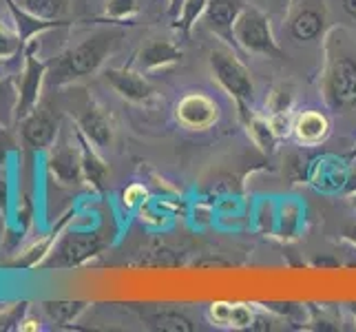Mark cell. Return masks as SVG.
I'll list each match as a JSON object with an SVG mask.
<instances>
[{
	"instance_id": "52a82bcc",
	"label": "cell",
	"mask_w": 356,
	"mask_h": 332,
	"mask_svg": "<svg viewBox=\"0 0 356 332\" xmlns=\"http://www.w3.org/2000/svg\"><path fill=\"white\" fill-rule=\"evenodd\" d=\"M325 29V11H323V0L316 3H305L301 5L294 16L290 18L288 31L292 35V40L297 42H310L316 40L318 35Z\"/></svg>"
},
{
	"instance_id": "7402d4cb",
	"label": "cell",
	"mask_w": 356,
	"mask_h": 332,
	"mask_svg": "<svg viewBox=\"0 0 356 332\" xmlns=\"http://www.w3.org/2000/svg\"><path fill=\"white\" fill-rule=\"evenodd\" d=\"M140 7L138 0H108L106 3V11L111 18H127L131 14H135Z\"/></svg>"
},
{
	"instance_id": "30bf717a",
	"label": "cell",
	"mask_w": 356,
	"mask_h": 332,
	"mask_svg": "<svg viewBox=\"0 0 356 332\" xmlns=\"http://www.w3.org/2000/svg\"><path fill=\"white\" fill-rule=\"evenodd\" d=\"M330 133V125L325 116L316 113V111H305L294 122V135L303 144H318L325 140V135Z\"/></svg>"
},
{
	"instance_id": "ac0fdd59",
	"label": "cell",
	"mask_w": 356,
	"mask_h": 332,
	"mask_svg": "<svg viewBox=\"0 0 356 332\" xmlns=\"http://www.w3.org/2000/svg\"><path fill=\"white\" fill-rule=\"evenodd\" d=\"M292 102H294V93H292L290 87H286V84H279V87H275L273 93H270L268 100H266L273 118L288 116V111L292 109Z\"/></svg>"
},
{
	"instance_id": "6da1fadb",
	"label": "cell",
	"mask_w": 356,
	"mask_h": 332,
	"mask_svg": "<svg viewBox=\"0 0 356 332\" xmlns=\"http://www.w3.org/2000/svg\"><path fill=\"white\" fill-rule=\"evenodd\" d=\"M211 71L215 80L222 84V89L237 102L241 116L248 113V106L254 100V84L248 69L239 63V58L224 49H215L211 54Z\"/></svg>"
},
{
	"instance_id": "ba28073f",
	"label": "cell",
	"mask_w": 356,
	"mask_h": 332,
	"mask_svg": "<svg viewBox=\"0 0 356 332\" xmlns=\"http://www.w3.org/2000/svg\"><path fill=\"white\" fill-rule=\"evenodd\" d=\"M106 80L111 82V87L131 102H146L151 100L153 89L140 73L129 71V69H108Z\"/></svg>"
},
{
	"instance_id": "4fadbf2b",
	"label": "cell",
	"mask_w": 356,
	"mask_h": 332,
	"mask_svg": "<svg viewBox=\"0 0 356 332\" xmlns=\"http://www.w3.org/2000/svg\"><path fill=\"white\" fill-rule=\"evenodd\" d=\"M314 164H316L314 171H318V175H312V180L316 182L318 189H323V191L346 189L348 175H346V171L339 166V162H334V157H323Z\"/></svg>"
},
{
	"instance_id": "7a4b0ae2",
	"label": "cell",
	"mask_w": 356,
	"mask_h": 332,
	"mask_svg": "<svg viewBox=\"0 0 356 332\" xmlns=\"http://www.w3.org/2000/svg\"><path fill=\"white\" fill-rule=\"evenodd\" d=\"M235 42L248 54H259L268 58H284L270 20L257 9H243L235 22Z\"/></svg>"
},
{
	"instance_id": "f1b7e54d",
	"label": "cell",
	"mask_w": 356,
	"mask_h": 332,
	"mask_svg": "<svg viewBox=\"0 0 356 332\" xmlns=\"http://www.w3.org/2000/svg\"><path fill=\"white\" fill-rule=\"evenodd\" d=\"M3 97H5V91H3V87H0V104H3Z\"/></svg>"
},
{
	"instance_id": "4316f807",
	"label": "cell",
	"mask_w": 356,
	"mask_h": 332,
	"mask_svg": "<svg viewBox=\"0 0 356 332\" xmlns=\"http://www.w3.org/2000/svg\"><path fill=\"white\" fill-rule=\"evenodd\" d=\"M346 237L356 242V226H352V228H348V230H346Z\"/></svg>"
},
{
	"instance_id": "7c38bea8",
	"label": "cell",
	"mask_w": 356,
	"mask_h": 332,
	"mask_svg": "<svg viewBox=\"0 0 356 332\" xmlns=\"http://www.w3.org/2000/svg\"><path fill=\"white\" fill-rule=\"evenodd\" d=\"M100 251V239L97 235H71L65 246H63V264L71 266V264H80L82 260L95 255Z\"/></svg>"
},
{
	"instance_id": "9c48e42d",
	"label": "cell",
	"mask_w": 356,
	"mask_h": 332,
	"mask_svg": "<svg viewBox=\"0 0 356 332\" xmlns=\"http://www.w3.org/2000/svg\"><path fill=\"white\" fill-rule=\"evenodd\" d=\"M184 56V52L179 47H175L173 42H151L142 49L140 54V67L142 69H159V67H166V65H175L179 63Z\"/></svg>"
},
{
	"instance_id": "e0dca14e",
	"label": "cell",
	"mask_w": 356,
	"mask_h": 332,
	"mask_svg": "<svg viewBox=\"0 0 356 332\" xmlns=\"http://www.w3.org/2000/svg\"><path fill=\"white\" fill-rule=\"evenodd\" d=\"M206 5H208V0H186L179 11V16L175 18V27L184 33V35H188L191 29H193V24L197 22L200 16H204V11H206Z\"/></svg>"
},
{
	"instance_id": "484cf974",
	"label": "cell",
	"mask_w": 356,
	"mask_h": 332,
	"mask_svg": "<svg viewBox=\"0 0 356 332\" xmlns=\"http://www.w3.org/2000/svg\"><path fill=\"white\" fill-rule=\"evenodd\" d=\"M341 5L346 9V14L356 20V0H341Z\"/></svg>"
},
{
	"instance_id": "5bb4252c",
	"label": "cell",
	"mask_w": 356,
	"mask_h": 332,
	"mask_svg": "<svg viewBox=\"0 0 356 332\" xmlns=\"http://www.w3.org/2000/svg\"><path fill=\"white\" fill-rule=\"evenodd\" d=\"M146 322H149L153 330H166V332H193L195 330L193 319L179 310H157L151 317H146Z\"/></svg>"
},
{
	"instance_id": "8992f818",
	"label": "cell",
	"mask_w": 356,
	"mask_h": 332,
	"mask_svg": "<svg viewBox=\"0 0 356 332\" xmlns=\"http://www.w3.org/2000/svg\"><path fill=\"white\" fill-rule=\"evenodd\" d=\"M219 118V106L204 93H188L184 95L177 104V120L186 129L204 131L213 127Z\"/></svg>"
},
{
	"instance_id": "9a60e30c",
	"label": "cell",
	"mask_w": 356,
	"mask_h": 332,
	"mask_svg": "<svg viewBox=\"0 0 356 332\" xmlns=\"http://www.w3.org/2000/svg\"><path fill=\"white\" fill-rule=\"evenodd\" d=\"M241 118L245 122V127H248L252 140L259 144L264 151H273L275 144H277V133L273 129V122L254 116V113H250V111H248V113H243Z\"/></svg>"
},
{
	"instance_id": "44dd1931",
	"label": "cell",
	"mask_w": 356,
	"mask_h": 332,
	"mask_svg": "<svg viewBox=\"0 0 356 332\" xmlns=\"http://www.w3.org/2000/svg\"><path fill=\"white\" fill-rule=\"evenodd\" d=\"M84 171H87V175H89V180L95 184L97 189H102L104 187V180H106V166L100 162V159H97L93 153L89 155H84Z\"/></svg>"
},
{
	"instance_id": "8fae6325",
	"label": "cell",
	"mask_w": 356,
	"mask_h": 332,
	"mask_svg": "<svg viewBox=\"0 0 356 332\" xmlns=\"http://www.w3.org/2000/svg\"><path fill=\"white\" fill-rule=\"evenodd\" d=\"M80 127L84 133H87V138L91 142H95L97 146H106L108 142H111L113 131H111V125H108L106 116L100 109L89 106L87 111H84L82 118H80Z\"/></svg>"
},
{
	"instance_id": "d6986e66",
	"label": "cell",
	"mask_w": 356,
	"mask_h": 332,
	"mask_svg": "<svg viewBox=\"0 0 356 332\" xmlns=\"http://www.w3.org/2000/svg\"><path fill=\"white\" fill-rule=\"evenodd\" d=\"M54 168H56V173L67 182H76L80 177V162H78V157L73 155V151L58 153L54 157Z\"/></svg>"
},
{
	"instance_id": "277c9868",
	"label": "cell",
	"mask_w": 356,
	"mask_h": 332,
	"mask_svg": "<svg viewBox=\"0 0 356 332\" xmlns=\"http://www.w3.org/2000/svg\"><path fill=\"white\" fill-rule=\"evenodd\" d=\"M115 40H118V35L111 33V31H100V33L91 35V38H87L82 45H78L67 56V71L71 73L73 78L93 73L97 67L102 65V60L106 58V54L113 49Z\"/></svg>"
},
{
	"instance_id": "5b68a950",
	"label": "cell",
	"mask_w": 356,
	"mask_h": 332,
	"mask_svg": "<svg viewBox=\"0 0 356 332\" xmlns=\"http://www.w3.org/2000/svg\"><path fill=\"white\" fill-rule=\"evenodd\" d=\"M243 0H208L204 11L206 27L228 45L237 47L235 42V22L243 11Z\"/></svg>"
},
{
	"instance_id": "603a6c76",
	"label": "cell",
	"mask_w": 356,
	"mask_h": 332,
	"mask_svg": "<svg viewBox=\"0 0 356 332\" xmlns=\"http://www.w3.org/2000/svg\"><path fill=\"white\" fill-rule=\"evenodd\" d=\"M228 324L245 328L252 324V313L245 308V306H230V315H228Z\"/></svg>"
},
{
	"instance_id": "ffe728a7",
	"label": "cell",
	"mask_w": 356,
	"mask_h": 332,
	"mask_svg": "<svg viewBox=\"0 0 356 332\" xmlns=\"http://www.w3.org/2000/svg\"><path fill=\"white\" fill-rule=\"evenodd\" d=\"M27 7L40 18H56L63 14L65 0H27Z\"/></svg>"
},
{
	"instance_id": "d4e9b609",
	"label": "cell",
	"mask_w": 356,
	"mask_h": 332,
	"mask_svg": "<svg viewBox=\"0 0 356 332\" xmlns=\"http://www.w3.org/2000/svg\"><path fill=\"white\" fill-rule=\"evenodd\" d=\"M184 3L186 0H170V7H168V14H170V18H177L179 16V11H181V7H184Z\"/></svg>"
},
{
	"instance_id": "f546056e",
	"label": "cell",
	"mask_w": 356,
	"mask_h": 332,
	"mask_svg": "<svg viewBox=\"0 0 356 332\" xmlns=\"http://www.w3.org/2000/svg\"><path fill=\"white\" fill-rule=\"evenodd\" d=\"M0 157H3V146H0Z\"/></svg>"
},
{
	"instance_id": "83f0119b",
	"label": "cell",
	"mask_w": 356,
	"mask_h": 332,
	"mask_svg": "<svg viewBox=\"0 0 356 332\" xmlns=\"http://www.w3.org/2000/svg\"><path fill=\"white\" fill-rule=\"evenodd\" d=\"M354 157H356V146H354V149L348 153V159H354Z\"/></svg>"
},
{
	"instance_id": "2e32d148",
	"label": "cell",
	"mask_w": 356,
	"mask_h": 332,
	"mask_svg": "<svg viewBox=\"0 0 356 332\" xmlns=\"http://www.w3.org/2000/svg\"><path fill=\"white\" fill-rule=\"evenodd\" d=\"M54 133H56L54 120L47 118L44 113L33 116L27 125H24V138H27V142L33 146H47L54 140Z\"/></svg>"
},
{
	"instance_id": "3957f363",
	"label": "cell",
	"mask_w": 356,
	"mask_h": 332,
	"mask_svg": "<svg viewBox=\"0 0 356 332\" xmlns=\"http://www.w3.org/2000/svg\"><path fill=\"white\" fill-rule=\"evenodd\" d=\"M323 91L327 104L334 111H350L356 106V58L341 56L330 63Z\"/></svg>"
},
{
	"instance_id": "cb8c5ba5",
	"label": "cell",
	"mask_w": 356,
	"mask_h": 332,
	"mask_svg": "<svg viewBox=\"0 0 356 332\" xmlns=\"http://www.w3.org/2000/svg\"><path fill=\"white\" fill-rule=\"evenodd\" d=\"M49 313L58 317L60 322H67L69 317H73L78 310H82V303H49Z\"/></svg>"
}]
</instances>
